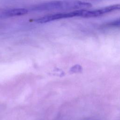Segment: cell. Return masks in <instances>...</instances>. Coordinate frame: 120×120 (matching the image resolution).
Instances as JSON below:
<instances>
[{"instance_id":"cell-3","label":"cell","mask_w":120,"mask_h":120,"mask_svg":"<svg viewBox=\"0 0 120 120\" xmlns=\"http://www.w3.org/2000/svg\"><path fill=\"white\" fill-rule=\"evenodd\" d=\"M120 10V4L112 5L105 7L103 8L92 9L87 10L84 9L83 15V18H92L97 17L106 15L107 14L115 11Z\"/></svg>"},{"instance_id":"cell-4","label":"cell","mask_w":120,"mask_h":120,"mask_svg":"<svg viewBox=\"0 0 120 120\" xmlns=\"http://www.w3.org/2000/svg\"><path fill=\"white\" fill-rule=\"evenodd\" d=\"M28 10L24 8H15L9 9L4 11L2 15L6 17H10L14 16H21L27 14Z\"/></svg>"},{"instance_id":"cell-2","label":"cell","mask_w":120,"mask_h":120,"mask_svg":"<svg viewBox=\"0 0 120 120\" xmlns=\"http://www.w3.org/2000/svg\"><path fill=\"white\" fill-rule=\"evenodd\" d=\"M84 10V9L76 10L45 15L38 18L36 20H35V22L38 23H45L64 18H68L75 17H82Z\"/></svg>"},{"instance_id":"cell-1","label":"cell","mask_w":120,"mask_h":120,"mask_svg":"<svg viewBox=\"0 0 120 120\" xmlns=\"http://www.w3.org/2000/svg\"><path fill=\"white\" fill-rule=\"evenodd\" d=\"M92 7L90 3L78 0H61L38 4L30 8V10L36 11L53 10L74 11L86 9Z\"/></svg>"},{"instance_id":"cell-5","label":"cell","mask_w":120,"mask_h":120,"mask_svg":"<svg viewBox=\"0 0 120 120\" xmlns=\"http://www.w3.org/2000/svg\"><path fill=\"white\" fill-rule=\"evenodd\" d=\"M105 28H120V18L112 20L111 22H106L103 25Z\"/></svg>"}]
</instances>
